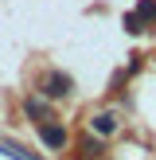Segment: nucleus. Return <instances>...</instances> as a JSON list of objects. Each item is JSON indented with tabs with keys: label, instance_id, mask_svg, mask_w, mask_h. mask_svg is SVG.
<instances>
[{
	"label": "nucleus",
	"instance_id": "obj_1",
	"mask_svg": "<svg viewBox=\"0 0 156 160\" xmlns=\"http://www.w3.org/2000/svg\"><path fill=\"white\" fill-rule=\"evenodd\" d=\"M39 141H43L47 148H55V152H62L70 137H66V129H62V125L51 117V121H43V125H39Z\"/></svg>",
	"mask_w": 156,
	"mask_h": 160
},
{
	"label": "nucleus",
	"instance_id": "obj_2",
	"mask_svg": "<svg viewBox=\"0 0 156 160\" xmlns=\"http://www.w3.org/2000/svg\"><path fill=\"white\" fill-rule=\"evenodd\" d=\"M117 125H121V121H117L113 109H101V113H94V117H90V133H98V137H113Z\"/></svg>",
	"mask_w": 156,
	"mask_h": 160
},
{
	"label": "nucleus",
	"instance_id": "obj_3",
	"mask_svg": "<svg viewBox=\"0 0 156 160\" xmlns=\"http://www.w3.org/2000/svg\"><path fill=\"white\" fill-rule=\"evenodd\" d=\"M70 94V74H62V70H55V74H47V82H43V98H66Z\"/></svg>",
	"mask_w": 156,
	"mask_h": 160
},
{
	"label": "nucleus",
	"instance_id": "obj_4",
	"mask_svg": "<svg viewBox=\"0 0 156 160\" xmlns=\"http://www.w3.org/2000/svg\"><path fill=\"white\" fill-rule=\"evenodd\" d=\"M23 113H27L35 125L51 121V117H55V113H51V98H47V102H43V98H23Z\"/></svg>",
	"mask_w": 156,
	"mask_h": 160
},
{
	"label": "nucleus",
	"instance_id": "obj_5",
	"mask_svg": "<svg viewBox=\"0 0 156 160\" xmlns=\"http://www.w3.org/2000/svg\"><path fill=\"white\" fill-rule=\"evenodd\" d=\"M137 16L144 23H156V0H140V4H137Z\"/></svg>",
	"mask_w": 156,
	"mask_h": 160
},
{
	"label": "nucleus",
	"instance_id": "obj_6",
	"mask_svg": "<svg viewBox=\"0 0 156 160\" xmlns=\"http://www.w3.org/2000/svg\"><path fill=\"white\" fill-rule=\"evenodd\" d=\"M125 28H129V35H140V31H144V28H148V23H144V20H140V16H137V12H129V16H125Z\"/></svg>",
	"mask_w": 156,
	"mask_h": 160
},
{
	"label": "nucleus",
	"instance_id": "obj_7",
	"mask_svg": "<svg viewBox=\"0 0 156 160\" xmlns=\"http://www.w3.org/2000/svg\"><path fill=\"white\" fill-rule=\"evenodd\" d=\"M0 148H4V152H8V156H12V160H35V156H31V152H23V148H20V145H0Z\"/></svg>",
	"mask_w": 156,
	"mask_h": 160
}]
</instances>
